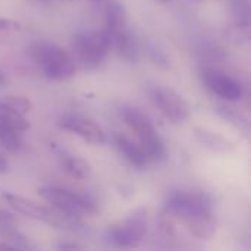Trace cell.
<instances>
[{"label": "cell", "mask_w": 251, "mask_h": 251, "mask_svg": "<svg viewBox=\"0 0 251 251\" xmlns=\"http://www.w3.org/2000/svg\"><path fill=\"white\" fill-rule=\"evenodd\" d=\"M29 54L44 76L49 79L66 81L75 75L76 63L74 57L57 44L49 41H35L29 47Z\"/></svg>", "instance_id": "6da1fadb"}, {"label": "cell", "mask_w": 251, "mask_h": 251, "mask_svg": "<svg viewBox=\"0 0 251 251\" xmlns=\"http://www.w3.org/2000/svg\"><path fill=\"white\" fill-rule=\"evenodd\" d=\"M110 50L112 38L104 29L81 32L72 40L74 60L84 69H97L101 66Z\"/></svg>", "instance_id": "7a4b0ae2"}, {"label": "cell", "mask_w": 251, "mask_h": 251, "mask_svg": "<svg viewBox=\"0 0 251 251\" xmlns=\"http://www.w3.org/2000/svg\"><path fill=\"white\" fill-rule=\"evenodd\" d=\"M121 115L124 122L137 134L138 144L147 154L149 160H163L166 157V147L149 116L135 107H124Z\"/></svg>", "instance_id": "3957f363"}, {"label": "cell", "mask_w": 251, "mask_h": 251, "mask_svg": "<svg viewBox=\"0 0 251 251\" xmlns=\"http://www.w3.org/2000/svg\"><path fill=\"white\" fill-rule=\"evenodd\" d=\"M213 199L199 190H175L166 197L163 213L174 221L182 222L188 215L201 210H213Z\"/></svg>", "instance_id": "277c9868"}, {"label": "cell", "mask_w": 251, "mask_h": 251, "mask_svg": "<svg viewBox=\"0 0 251 251\" xmlns=\"http://www.w3.org/2000/svg\"><path fill=\"white\" fill-rule=\"evenodd\" d=\"M147 210L144 207H140L125 219L109 226L106 234L107 241L122 249L137 247L143 243L147 234Z\"/></svg>", "instance_id": "5b68a950"}, {"label": "cell", "mask_w": 251, "mask_h": 251, "mask_svg": "<svg viewBox=\"0 0 251 251\" xmlns=\"http://www.w3.org/2000/svg\"><path fill=\"white\" fill-rule=\"evenodd\" d=\"M38 196L44 201H47L51 207L74 218L88 216L97 212V206L90 197L76 194L65 188L43 187V188H38Z\"/></svg>", "instance_id": "8992f818"}, {"label": "cell", "mask_w": 251, "mask_h": 251, "mask_svg": "<svg viewBox=\"0 0 251 251\" xmlns=\"http://www.w3.org/2000/svg\"><path fill=\"white\" fill-rule=\"evenodd\" d=\"M151 97L154 104L169 122L182 124L187 121L190 115V106L176 91L169 87H154L151 90Z\"/></svg>", "instance_id": "52a82bcc"}, {"label": "cell", "mask_w": 251, "mask_h": 251, "mask_svg": "<svg viewBox=\"0 0 251 251\" xmlns=\"http://www.w3.org/2000/svg\"><path fill=\"white\" fill-rule=\"evenodd\" d=\"M203 81L207 85V88L215 93L216 96L228 100V101H238L243 97V87L241 84L229 76L228 74L215 69V68H206L201 72Z\"/></svg>", "instance_id": "ba28073f"}, {"label": "cell", "mask_w": 251, "mask_h": 251, "mask_svg": "<svg viewBox=\"0 0 251 251\" xmlns=\"http://www.w3.org/2000/svg\"><path fill=\"white\" fill-rule=\"evenodd\" d=\"M59 125L63 129L76 134L90 144H103L107 140L104 129L99 124L79 115H65L60 118Z\"/></svg>", "instance_id": "9c48e42d"}, {"label": "cell", "mask_w": 251, "mask_h": 251, "mask_svg": "<svg viewBox=\"0 0 251 251\" xmlns=\"http://www.w3.org/2000/svg\"><path fill=\"white\" fill-rule=\"evenodd\" d=\"M182 224L188 228V231L199 240H210L216 234V218L213 215V210H201L196 212L193 215H188Z\"/></svg>", "instance_id": "30bf717a"}, {"label": "cell", "mask_w": 251, "mask_h": 251, "mask_svg": "<svg viewBox=\"0 0 251 251\" xmlns=\"http://www.w3.org/2000/svg\"><path fill=\"white\" fill-rule=\"evenodd\" d=\"M113 141H115V146L119 150V153L132 166H135L138 169H143V168H146L149 165L150 160H149L147 154L144 153V150L141 149L140 144L134 143L131 138H128L126 135L119 134V132H116L113 135Z\"/></svg>", "instance_id": "8fae6325"}, {"label": "cell", "mask_w": 251, "mask_h": 251, "mask_svg": "<svg viewBox=\"0 0 251 251\" xmlns=\"http://www.w3.org/2000/svg\"><path fill=\"white\" fill-rule=\"evenodd\" d=\"M128 29V18L125 7L113 0L104 4V31L113 38L119 32Z\"/></svg>", "instance_id": "7c38bea8"}, {"label": "cell", "mask_w": 251, "mask_h": 251, "mask_svg": "<svg viewBox=\"0 0 251 251\" xmlns=\"http://www.w3.org/2000/svg\"><path fill=\"white\" fill-rule=\"evenodd\" d=\"M112 49H115L118 54L128 62L138 60V56H140L138 43L135 37L129 32V29H125L112 38Z\"/></svg>", "instance_id": "4fadbf2b"}, {"label": "cell", "mask_w": 251, "mask_h": 251, "mask_svg": "<svg viewBox=\"0 0 251 251\" xmlns=\"http://www.w3.org/2000/svg\"><path fill=\"white\" fill-rule=\"evenodd\" d=\"M194 137H196V140L201 146H204L206 149H210L213 151H229V150H234V144L226 137H224L222 134L213 132L210 129L196 128L194 129Z\"/></svg>", "instance_id": "5bb4252c"}, {"label": "cell", "mask_w": 251, "mask_h": 251, "mask_svg": "<svg viewBox=\"0 0 251 251\" xmlns=\"http://www.w3.org/2000/svg\"><path fill=\"white\" fill-rule=\"evenodd\" d=\"M62 166L66 171V174H69L75 179L84 181V179H88L91 175L90 163L78 156H72V154H66V153L62 154Z\"/></svg>", "instance_id": "9a60e30c"}, {"label": "cell", "mask_w": 251, "mask_h": 251, "mask_svg": "<svg viewBox=\"0 0 251 251\" xmlns=\"http://www.w3.org/2000/svg\"><path fill=\"white\" fill-rule=\"evenodd\" d=\"M0 122L10 126L12 129H15L19 134L29 129V122L25 118V115H22V113L13 110L12 107L6 106L1 100H0Z\"/></svg>", "instance_id": "2e32d148"}, {"label": "cell", "mask_w": 251, "mask_h": 251, "mask_svg": "<svg viewBox=\"0 0 251 251\" xmlns=\"http://www.w3.org/2000/svg\"><path fill=\"white\" fill-rule=\"evenodd\" d=\"M231 9L234 19L240 28L247 29L250 26V1L249 0H231Z\"/></svg>", "instance_id": "e0dca14e"}, {"label": "cell", "mask_w": 251, "mask_h": 251, "mask_svg": "<svg viewBox=\"0 0 251 251\" xmlns=\"http://www.w3.org/2000/svg\"><path fill=\"white\" fill-rule=\"evenodd\" d=\"M0 146L10 153L16 151L21 147L19 132H16L10 126L4 125L3 122H0Z\"/></svg>", "instance_id": "ac0fdd59"}, {"label": "cell", "mask_w": 251, "mask_h": 251, "mask_svg": "<svg viewBox=\"0 0 251 251\" xmlns=\"http://www.w3.org/2000/svg\"><path fill=\"white\" fill-rule=\"evenodd\" d=\"M216 112L219 113V116H222L225 121H228V122H231L232 125H235L238 129H241V131H244V132L249 131V121H247L240 112H237L235 109L228 107V106H221V107H218Z\"/></svg>", "instance_id": "d6986e66"}, {"label": "cell", "mask_w": 251, "mask_h": 251, "mask_svg": "<svg viewBox=\"0 0 251 251\" xmlns=\"http://www.w3.org/2000/svg\"><path fill=\"white\" fill-rule=\"evenodd\" d=\"M6 106L12 107L13 110L22 113V115H26L31 112L32 109V103L28 97H24V96H6L3 97L1 100Z\"/></svg>", "instance_id": "ffe728a7"}, {"label": "cell", "mask_w": 251, "mask_h": 251, "mask_svg": "<svg viewBox=\"0 0 251 251\" xmlns=\"http://www.w3.org/2000/svg\"><path fill=\"white\" fill-rule=\"evenodd\" d=\"M21 28V24L12 19H6V18H0V34L1 32H12V31H18Z\"/></svg>", "instance_id": "44dd1931"}, {"label": "cell", "mask_w": 251, "mask_h": 251, "mask_svg": "<svg viewBox=\"0 0 251 251\" xmlns=\"http://www.w3.org/2000/svg\"><path fill=\"white\" fill-rule=\"evenodd\" d=\"M9 169H10L9 160L3 154H0V174H6V172H9Z\"/></svg>", "instance_id": "7402d4cb"}, {"label": "cell", "mask_w": 251, "mask_h": 251, "mask_svg": "<svg viewBox=\"0 0 251 251\" xmlns=\"http://www.w3.org/2000/svg\"><path fill=\"white\" fill-rule=\"evenodd\" d=\"M16 247L13 246V244H10V243H7V241H4V240H0V250H15Z\"/></svg>", "instance_id": "603a6c76"}, {"label": "cell", "mask_w": 251, "mask_h": 251, "mask_svg": "<svg viewBox=\"0 0 251 251\" xmlns=\"http://www.w3.org/2000/svg\"><path fill=\"white\" fill-rule=\"evenodd\" d=\"M93 3H96V4H101V6H104L109 0H91Z\"/></svg>", "instance_id": "cb8c5ba5"}, {"label": "cell", "mask_w": 251, "mask_h": 251, "mask_svg": "<svg viewBox=\"0 0 251 251\" xmlns=\"http://www.w3.org/2000/svg\"><path fill=\"white\" fill-rule=\"evenodd\" d=\"M6 84V78H4V75L0 72V87H3Z\"/></svg>", "instance_id": "d4e9b609"}, {"label": "cell", "mask_w": 251, "mask_h": 251, "mask_svg": "<svg viewBox=\"0 0 251 251\" xmlns=\"http://www.w3.org/2000/svg\"><path fill=\"white\" fill-rule=\"evenodd\" d=\"M78 246H75V244H72V246H68V244H62L60 246V249H76Z\"/></svg>", "instance_id": "484cf974"}, {"label": "cell", "mask_w": 251, "mask_h": 251, "mask_svg": "<svg viewBox=\"0 0 251 251\" xmlns=\"http://www.w3.org/2000/svg\"><path fill=\"white\" fill-rule=\"evenodd\" d=\"M162 3H169V1H172V0H160Z\"/></svg>", "instance_id": "4316f807"}, {"label": "cell", "mask_w": 251, "mask_h": 251, "mask_svg": "<svg viewBox=\"0 0 251 251\" xmlns=\"http://www.w3.org/2000/svg\"><path fill=\"white\" fill-rule=\"evenodd\" d=\"M196 1H200V3H203V1H207V0H196Z\"/></svg>", "instance_id": "83f0119b"}]
</instances>
